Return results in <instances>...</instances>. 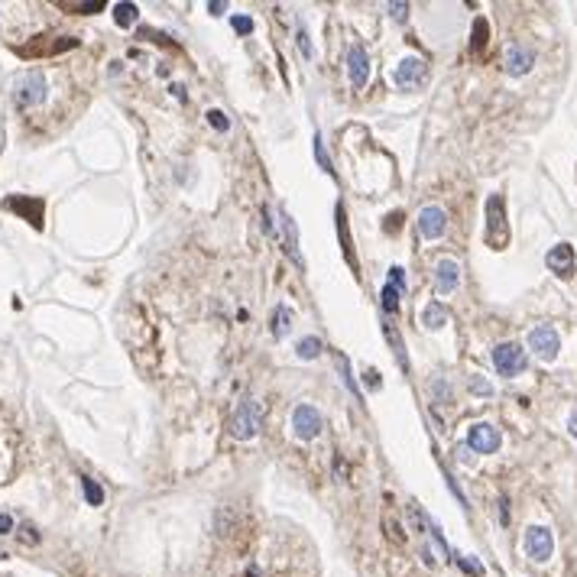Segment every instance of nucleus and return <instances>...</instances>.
Instances as JSON below:
<instances>
[{
	"label": "nucleus",
	"instance_id": "obj_4",
	"mask_svg": "<svg viewBox=\"0 0 577 577\" xmlns=\"http://www.w3.org/2000/svg\"><path fill=\"white\" fill-rule=\"evenodd\" d=\"M321 428H325V422H321V412L315 409V406L299 402L292 409V432L299 441H315V438L321 435Z\"/></svg>",
	"mask_w": 577,
	"mask_h": 577
},
{
	"label": "nucleus",
	"instance_id": "obj_2",
	"mask_svg": "<svg viewBox=\"0 0 577 577\" xmlns=\"http://www.w3.org/2000/svg\"><path fill=\"white\" fill-rule=\"evenodd\" d=\"M486 243L493 250H503L510 243V224H506V201L503 195L486 198Z\"/></svg>",
	"mask_w": 577,
	"mask_h": 577
},
{
	"label": "nucleus",
	"instance_id": "obj_29",
	"mask_svg": "<svg viewBox=\"0 0 577 577\" xmlns=\"http://www.w3.org/2000/svg\"><path fill=\"white\" fill-rule=\"evenodd\" d=\"M458 564H460L464 571H467V574L484 577V568H480V561H477V558H464V555H458Z\"/></svg>",
	"mask_w": 577,
	"mask_h": 577
},
{
	"label": "nucleus",
	"instance_id": "obj_9",
	"mask_svg": "<svg viewBox=\"0 0 577 577\" xmlns=\"http://www.w3.org/2000/svg\"><path fill=\"white\" fill-rule=\"evenodd\" d=\"M467 448L477 454H496L500 451V432L486 422H477L467 428Z\"/></svg>",
	"mask_w": 577,
	"mask_h": 577
},
{
	"label": "nucleus",
	"instance_id": "obj_31",
	"mask_svg": "<svg viewBox=\"0 0 577 577\" xmlns=\"http://www.w3.org/2000/svg\"><path fill=\"white\" fill-rule=\"evenodd\" d=\"M389 285H396L399 292H406V273H402L399 266H393V269H389Z\"/></svg>",
	"mask_w": 577,
	"mask_h": 577
},
{
	"label": "nucleus",
	"instance_id": "obj_5",
	"mask_svg": "<svg viewBox=\"0 0 577 577\" xmlns=\"http://www.w3.org/2000/svg\"><path fill=\"white\" fill-rule=\"evenodd\" d=\"M526 351L519 347V344L506 341V344H496L493 347V367L500 377H519L522 370H526Z\"/></svg>",
	"mask_w": 577,
	"mask_h": 577
},
{
	"label": "nucleus",
	"instance_id": "obj_36",
	"mask_svg": "<svg viewBox=\"0 0 577 577\" xmlns=\"http://www.w3.org/2000/svg\"><path fill=\"white\" fill-rule=\"evenodd\" d=\"M399 221H402V214H399V211H396V214H389V218H386V234H396V231H399Z\"/></svg>",
	"mask_w": 577,
	"mask_h": 577
},
{
	"label": "nucleus",
	"instance_id": "obj_12",
	"mask_svg": "<svg viewBox=\"0 0 577 577\" xmlns=\"http://www.w3.org/2000/svg\"><path fill=\"white\" fill-rule=\"evenodd\" d=\"M460 283V266H458V259L451 257H444L435 263V292L438 295H451L454 289H458Z\"/></svg>",
	"mask_w": 577,
	"mask_h": 577
},
{
	"label": "nucleus",
	"instance_id": "obj_14",
	"mask_svg": "<svg viewBox=\"0 0 577 577\" xmlns=\"http://www.w3.org/2000/svg\"><path fill=\"white\" fill-rule=\"evenodd\" d=\"M545 263H548V269H552L555 276L571 279L574 276V247H571V243H558V247L548 250Z\"/></svg>",
	"mask_w": 577,
	"mask_h": 577
},
{
	"label": "nucleus",
	"instance_id": "obj_8",
	"mask_svg": "<svg viewBox=\"0 0 577 577\" xmlns=\"http://www.w3.org/2000/svg\"><path fill=\"white\" fill-rule=\"evenodd\" d=\"M428 78V65L422 59H415V56H409V59H402L399 65H396L393 72V84L396 88H402V91H409V88H418V84Z\"/></svg>",
	"mask_w": 577,
	"mask_h": 577
},
{
	"label": "nucleus",
	"instance_id": "obj_21",
	"mask_svg": "<svg viewBox=\"0 0 577 577\" xmlns=\"http://www.w3.org/2000/svg\"><path fill=\"white\" fill-rule=\"evenodd\" d=\"M289 321H292V311L285 309V305H279V309H276V318H273V337H276V341H279V337H285V331L292 328Z\"/></svg>",
	"mask_w": 577,
	"mask_h": 577
},
{
	"label": "nucleus",
	"instance_id": "obj_7",
	"mask_svg": "<svg viewBox=\"0 0 577 577\" xmlns=\"http://www.w3.org/2000/svg\"><path fill=\"white\" fill-rule=\"evenodd\" d=\"M552 552H555V538H552V532L545 526H529L526 529V555L532 561H538V564H545V561L552 558Z\"/></svg>",
	"mask_w": 577,
	"mask_h": 577
},
{
	"label": "nucleus",
	"instance_id": "obj_34",
	"mask_svg": "<svg viewBox=\"0 0 577 577\" xmlns=\"http://www.w3.org/2000/svg\"><path fill=\"white\" fill-rule=\"evenodd\" d=\"M10 532H13V516L0 512V536H10Z\"/></svg>",
	"mask_w": 577,
	"mask_h": 577
},
{
	"label": "nucleus",
	"instance_id": "obj_11",
	"mask_svg": "<svg viewBox=\"0 0 577 577\" xmlns=\"http://www.w3.org/2000/svg\"><path fill=\"white\" fill-rule=\"evenodd\" d=\"M444 227H448V214H444V208L428 205V208L418 211V234L425 237V240H438V237L444 234Z\"/></svg>",
	"mask_w": 577,
	"mask_h": 577
},
{
	"label": "nucleus",
	"instance_id": "obj_41",
	"mask_svg": "<svg viewBox=\"0 0 577 577\" xmlns=\"http://www.w3.org/2000/svg\"><path fill=\"white\" fill-rule=\"evenodd\" d=\"M568 428H571V435H574V438H577V412H574V415H571V418H568Z\"/></svg>",
	"mask_w": 577,
	"mask_h": 577
},
{
	"label": "nucleus",
	"instance_id": "obj_18",
	"mask_svg": "<svg viewBox=\"0 0 577 577\" xmlns=\"http://www.w3.org/2000/svg\"><path fill=\"white\" fill-rule=\"evenodd\" d=\"M422 325H425L428 331H438V328L448 325V311H444L441 302H432V305L422 311Z\"/></svg>",
	"mask_w": 577,
	"mask_h": 577
},
{
	"label": "nucleus",
	"instance_id": "obj_28",
	"mask_svg": "<svg viewBox=\"0 0 577 577\" xmlns=\"http://www.w3.org/2000/svg\"><path fill=\"white\" fill-rule=\"evenodd\" d=\"M231 26H234V33H240V36H250L253 33V20L243 17V13H237V17L231 20Z\"/></svg>",
	"mask_w": 577,
	"mask_h": 577
},
{
	"label": "nucleus",
	"instance_id": "obj_33",
	"mask_svg": "<svg viewBox=\"0 0 577 577\" xmlns=\"http://www.w3.org/2000/svg\"><path fill=\"white\" fill-rule=\"evenodd\" d=\"M406 10H409V4H389V13H393V17L399 20V23H406V17H409Z\"/></svg>",
	"mask_w": 577,
	"mask_h": 577
},
{
	"label": "nucleus",
	"instance_id": "obj_15",
	"mask_svg": "<svg viewBox=\"0 0 577 577\" xmlns=\"http://www.w3.org/2000/svg\"><path fill=\"white\" fill-rule=\"evenodd\" d=\"M347 75H351L354 88H363L370 82V56L363 46H351L347 49Z\"/></svg>",
	"mask_w": 577,
	"mask_h": 577
},
{
	"label": "nucleus",
	"instance_id": "obj_17",
	"mask_svg": "<svg viewBox=\"0 0 577 577\" xmlns=\"http://www.w3.org/2000/svg\"><path fill=\"white\" fill-rule=\"evenodd\" d=\"M10 211H20L23 218L33 221V227H42V201H23V198H10L7 201Z\"/></svg>",
	"mask_w": 577,
	"mask_h": 577
},
{
	"label": "nucleus",
	"instance_id": "obj_20",
	"mask_svg": "<svg viewBox=\"0 0 577 577\" xmlns=\"http://www.w3.org/2000/svg\"><path fill=\"white\" fill-rule=\"evenodd\" d=\"M136 13H140V10H136V4H114V23L124 26V30H127V26H134Z\"/></svg>",
	"mask_w": 577,
	"mask_h": 577
},
{
	"label": "nucleus",
	"instance_id": "obj_23",
	"mask_svg": "<svg viewBox=\"0 0 577 577\" xmlns=\"http://www.w3.org/2000/svg\"><path fill=\"white\" fill-rule=\"evenodd\" d=\"M380 299H383V311H386V315H396V311H399V299H402V292L396 289V285L386 283V285H383V295H380Z\"/></svg>",
	"mask_w": 577,
	"mask_h": 577
},
{
	"label": "nucleus",
	"instance_id": "obj_32",
	"mask_svg": "<svg viewBox=\"0 0 577 577\" xmlns=\"http://www.w3.org/2000/svg\"><path fill=\"white\" fill-rule=\"evenodd\" d=\"M299 49L305 59H311V46H309V33H305V26L299 23Z\"/></svg>",
	"mask_w": 577,
	"mask_h": 577
},
{
	"label": "nucleus",
	"instance_id": "obj_30",
	"mask_svg": "<svg viewBox=\"0 0 577 577\" xmlns=\"http://www.w3.org/2000/svg\"><path fill=\"white\" fill-rule=\"evenodd\" d=\"M470 389H474L477 396H490V393H493V386L486 383V380H480V377H470Z\"/></svg>",
	"mask_w": 577,
	"mask_h": 577
},
{
	"label": "nucleus",
	"instance_id": "obj_13",
	"mask_svg": "<svg viewBox=\"0 0 577 577\" xmlns=\"http://www.w3.org/2000/svg\"><path fill=\"white\" fill-rule=\"evenodd\" d=\"M279 227H283V250L289 253V259L295 266L305 269V259H302V250H299V227H295L289 211H279Z\"/></svg>",
	"mask_w": 577,
	"mask_h": 577
},
{
	"label": "nucleus",
	"instance_id": "obj_37",
	"mask_svg": "<svg viewBox=\"0 0 577 577\" xmlns=\"http://www.w3.org/2000/svg\"><path fill=\"white\" fill-rule=\"evenodd\" d=\"M435 396H438V399H441V396H444V399H451V386L441 383V380H435Z\"/></svg>",
	"mask_w": 577,
	"mask_h": 577
},
{
	"label": "nucleus",
	"instance_id": "obj_26",
	"mask_svg": "<svg viewBox=\"0 0 577 577\" xmlns=\"http://www.w3.org/2000/svg\"><path fill=\"white\" fill-rule=\"evenodd\" d=\"M337 363H341V377H344V383H347V389H351V393L360 399V389H357V383H354V377H351V363H347V357H344V354H337Z\"/></svg>",
	"mask_w": 577,
	"mask_h": 577
},
{
	"label": "nucleus",
	"instance_id": "obj_25",
	"mask_svg": "<svg viewBox=\"0 0 577 577\" xmlns=\"http://www.w3.org/2000/svg\"><path fill=\"white\" fill-rule=\"evenodd\" d=\"M311 150H315V160H318V166L325 169L328 176H335V166H331V156H328L325 143H321V136H318V134H315V140H311Z\"/></svg>",
	"mask_w": 577,
	"mask_h": 577
},
{
	"label": "nucleus",
	"instance_id": "obj_24",
	"mask_svg": "<svg viewBox=\"0 0 577 577\" xmlns=\"http://www.w3.org/2000/svg\"><path fill=\"white\" fill-rule=\"evenodd\" d=\"M82 490H84V500H88V506H101V503H104V490H101V486L94 484L91 477H82Z\"/></svg>",
	"mask_w": 577,
	"mask_h": 577
},
{
	"label": "nucleus",
	"instance_id": "obj_10",
	"mask_svg": "<svg viewBox=\"0 0 577 577\" xmlns=\"http://www.w3.org/2000/svg\"><path fill=\"white\" fill-rule=\"evenodd\" d=\"M503 65H506V75L522 78V75H529V72H532V65H536V52L529 49V46H522V42H516V46H510V49H506Z\"/></svg>",
	"mask_w": 577,
	"mask_h": 577
},
{
	"label": "nucleus",
	"instance_id": "obj_27",
	"mask_svg": "<svg viewBox=\"0 0 577 577\" xmlns=\"http://www.w3.org/2000/svg\"><path fill=\"white\" fill-rule=\"evenodd\" d=\"M205 117H208V124L214 127V130H221V134H227V130H231V120L224 117V110H208Z\"/></svg>",
	"mask_w": 577,
	"mask_h": 577
},
{
	"label": "nucleus",
	"instance_id": "obj_1",
	"mask_svg": "<svg viewBox=\"0 0 577 577\" xmlns=\"http://www.w3.org/2000/svg\"><path fill=\"white\" fill-rule=\"evenodd\" d=\"M259 428H263V406L257 399L237 402L234 415H231V435L237 441H250V438L259 435Z\"/></svg>",
	"mask_w": 577,
	"mask_h": 577
},
{
	"label": "nucleus",
	"instance_id": "obj_16",
	"mask_svg": "<svg viewBox=\"0 0 577 577\" xmlns=\"http://www.w3.org/2000/svg\"><path fill=\"white\" fill-rule=\"evenodd\" d=\"M335 218H337V237H341L344 257H347V263H351V266H357V257H354V240H351V227H347V211H344V205H337Z\"/></svg>",
	"mask_w": 577,
	"mask_h": 577
},
{
	"label": "nucleus",
	"instance_id": "obj_3",
	"mask_svg": "<svg viewBox=\"0 0 577 577\" xmlns=\"http://www.w3.org/2000/svg\"><path fill=\"white\" fill-rule=\"evenodd\" d=\"M46 94H49V84H46V75H42V72H23V75L13 82V104L23 110L42 104Z\"/></svg>",
	"mask_w": 577,
	"mask_h": 577
},
{
	"label": "nucleus",
	"instance_id": "obj_35",
	"mask_svg": "<svg viewBox=\"0 0 577 577\" xmlns=\"http://www.w3.org/2000/svg\"><path fill=\"white\" fill-rule=\"evenodd\" d=\"M480 46H486V23L484 20H477V36H474V49H480Z\"/></svg>",
	"mask_w": 577,
	"mask_h": 577
},
{
	"label": "nucleus",
	"instance_id": "obj_22",
	"mask_svg": "<svg viewBox=\"0 0 577 577\" xmlns=\"http://www.w3.org/2000/svg\"><path fill=\"white\" fill-rule=\"evenodd\" d=\"M386 337H389V344H393V351H396V360H399V367H402V370H409V357H406V347H402V337H399V331H396L393 325H386Z\"/></svg>",
	"mask_w": 577,
	"mask_h": 577
},
{
	"label": "nucleus",
	"instance_id": "obj_38",
	"mask_svg": "<svg viewBox=\"0 0 577 577\" xmlns=\"http://www.w3.org/2000/svg\"><path fill=\"white\" fill-rule=\"evenodd\" d=\"M68 10H78V13H94V10H104V4H78V7H68Z\"/></svg>",
	"mask_w": 577,
	"mask_h": 577
},
{
	"label": "nucleus",
	"instance_id": "obj_40",
	"mask_svg": "<svg viewBox=\"0 0 577 577\" xmlns=\"http://www.w3.org/2000/svg\"><path fill=\"white\" fill-rule=\"evenodd\" d=\"M20 538H23V542H36V536H33V529H30V526H23V536H20Z\"/></svg>",
	"mask_w": 577,
	"mask_h": 577
},
{
	"label": "nucleus",
	"instance_id": "obj_39",
	"mask_svg": "<svg viewBox=\"0 0 577 577\" xmlns=\"http://www.w3.org/2000/svg\"><path fill=\"white\" fill-rule=\"evenodd\" d=\"M208 10L214 13V17H221V13L227 10V0H214V4H208Z\"/></svg>",
	"mask_w": 577,
	"mask_h": 577
},
{
	"label": "nucleus",
	"instance_id": "obj_19",
	"mask_svg": "<svg viewBox=\"0 0 577 577\" xmlns=\"http://www.w3.org/2000/svg\"><path fill=\"white\" fill-rule=\"evenodd\" d=\"M321 347H325V344H321L318 337H302V341L295 344V354H299V360H315L321 354Z\"/></svg>",
	"mask_w": 577,
	"mask_h": 577
},
{
	"label": "nucleus",
	"instance_id": "obj_6",
	"mask_svg": "<svg viewBox=\"0 0 577 577\" xmlns=\"http://www.w3.org/2000/svg\"><path fill=\"white\" fill-rule=\"evenodd\" d=\"M529 351L536 354L538 360H545V363H552L555 357H558L561 351V337L558 331H555L552 325H538L529 331Z\"/></svg>",
	"mask_w": 577,
	"mask_h": 577
}]
</instances>
